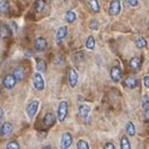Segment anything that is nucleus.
<instances>
[{
    "mask_svg": "<svg viewBox=\"0 0 149 149\" xmlns=\"http://www.w3.org/2000/svg\"><path fill=\"white\" fill-rule=\"evenodd\" d=\"M0 11H1V14L9 13V3L6 0H1V3H0Z\"/></svg>",
    "mask_w": 149,
    "mask_h": 149,
    "instance_id": "nucleus-22",
    "label": "nucleus"
},
{
    "mask_svg": "<svg viewBox=\"0 0 149 149\" xmlns=\"http://www.w3.org/2000/svg\"><path fill=\"white\" fill-rule=\"evenodd\" d=\"M72 143H73V136L70 133H64L63 135H61V148H64V149H67L69 148L70 146H72Z\"/></svg>",
    "mask_w": 149,
    "mask_h": 149,
    "instance_id": "nucleus-7",
    "label": "nucleus"
},
{
    "mask_svg": "<svg viewBox=\"0 0 149 149\" xmlns=\"http://www.w3.org/2000/svg\"><path fill=\"white\" fill-rule=\"evenodd\" d=\"M11 132H13V124H11V123L6 122V123H4L3 125H1V135L3 136L9 135Z\"/></svg>",
    "mask_w": 149,
    "mask_h": 149,
    "instance_id": "nucleus-13",
    "label": "nucleus"
},
{
    "mask_svg": "<svg viewBox=\"0 0 149 149\" xmlns=\"http://www.w3.org/2000/svg\"><path fill=\"white\" fill-rule=\"evenodd\" d=\"M68 35V28L67 26H60L59 29H58V31H56V41L58 43H60L61 40H63L65 36Z\"/></svg>",
    "mask_w": 149,
    "mask_h": 149,
    "instance_id": "nucleus-10",
    "label": "nucleus"
},
{
    "mask_svg": "<svg viewBox=\"0 0 149 149\" xmlns=\"http://www.w3.org/2000/svg\"><path fill=\"white\" fill-rule=\"evenodd\" d=\"M120 148L122 149H129L130 148V142L128 139V136H123L120 139Z\"/></svg>",
    "mask_w": 149,
    "mask_h": 149,
    "instance_id": "nucleus-24",
    "label": "nucleus"
},
{
    "mask_svg": "<svg viewBox=\"0 0 149 149\" xmlns=\"http://www.w3.org/2000/svg\"><path fill=\"white\" fill-rule=\"evenodd\" d=\"M146 119H147V120H149V108L146 109Z\"/></svg>",
    "mask_w": 149,
    "mask_h": 149,
    "instance_id": "nucleus-35",
    "label": "nucleus"
},
{
    "mask_svg": "<svg viewBox=\"0 0 149 149\" xmlns=\"http://www.w3.org/2000/svg\"><path fill=\"white\" fill-rule=\"evenodd\" d=\"M45 69H47V67H45L44 60L39 59L38 61H36V70H38V72H40V73H44V72H45Z\"/></svg>",
    "mask_w": 149,
    "mask_h": 149,
    "instance_id": "nucleus-25",
    "label": "nucleus"
},
{
    "mask_svg": "<svg viewBox=\"0 0 149 149\" xmlns=\"http://www.w3.org/2000/svg\"><path fill=\"white\" fill-rule=\"evenodd\" d=\"M122 10V3L120 0H113L109 6V14L110 15H118Z\"/></svg>",
    "mask_w": 149,
    "mask_h": 149,
    "instance_id": "nucleus-4",
    "label": "nucleus"
},
{
    "mask_svg": "<svg viewBox=\"0 0 149 149\" xmlns=\"http://www.w3.org/2000/svg\"><path fill=\"white\" fill-rule=\"evenodd\" d=\"M142 107H143L144 110L149 108V97H148V95H144V97H143V99H142Z\"/></svg>",
    "mask_w": 149,
    "mask_h": 149,
    "instance_id": "nucleus-28",
    "label": "nucleus"
},
{
    "mask_svg": "<svg viewBox=\"0 0 149 149\" xmlns=\"http://www.w3.org/2000/svg\"><path fill=\"white\" fill-rule=\"evenodd\" d=\"M68 79H69V85L72 86V88L77 86V84H78V73H77V70L74 69V68H70L69 69Z\"/></svg>",
    "mask_w": 149,
    "mask_h": 149,
    "instance_id": "nucleus-6",
    "label": "nucleus"
},
{
    "mask_svg": "<svg viewBox=\"0 0 149 149\" xmlns=\"http://www.w3.org/2000/svg\"><path fill=\"white\" fill-rule=\"evenodd\" d=\"M11 34V31H10V29L8 25H5V24H3L1 25V36L3 38H5V36H9Z\"/></svg>",
    "mask_w": 149,
    "mask_h": 149,
    "instance_id": "nucleus-26",
    "label": "nucleus"
},
{
    "mask_svg": "<svg viewBox=\"0 0 149 149\" xmlns=\"http://www.w3.org/2000/svg\"><path fill=\"white\" fill-rule=\"evenodd\" d=\"M104 148H105V149H114L115 147H114L111 143H107V144H104Z\"/></svg>",
    "mask_w": 149,
    "mask_h": 149,
    "instance_id": "nucleus-34",
    "label": "nucleus"
},
{
    "mask_svg": "<svg viewBox=\"0 0 149 149\" xmlns=\"http://www.w3.org/2000/svg\"><path fill=\"white\" fill-rule=\"evenodd\" d=\"M3 117H4V109H1V110H0V118L3 119Z\"/></svg>",
    "mask_w": 149,
    "mask_h": 149,
    "instance_id": "nucleus-36",
    "label": "nucleus"
},
{
    "mask_svg": "<svg viewBox=\"0 0 149 149\" xmlns=\"http://www.w3.org/2000/svg\"><path fill=\"white\" fill-rule=\"evenodd\" d=\"M43 123H44L45 127H52L53 124L55 123V115L53 113H47L44 119H43Z\"/></svg>",
    "mask_w": 149,
    "mask_h": 149,
    "instance_id": "nucleus-11",
    "label": "nucleus"
},
{
    "mask_svg": "<svg viewBox=\"0 0 149 149\" xmlns=\"http://www.w3.org/2000/svg\"><path fill=\"white\" fill-rule=\"evenodd\" d=\"M90 29H92V30H98L99 29V23L97 20H92V22H90Z\"/></svg>",
    "mask_w": 149,
    "mask_h": 149,
    "instance_id": "nucleus-31",
    "label": "nucleus"
},
{
    "mask_svg": "<svg viewBox=\"0 0 149 149\" xmlns=\"http://www.w3.org/2000/svg\"><path fill=\"white\" fill-rule=\"evenodd\" d=\"M45 9V1L44 0H36L35 1V10L38 13H41Z\"/></svg>",
    "mask_w": 149,
    "mask_h": 149,
    "instance_id": "nucleus-23",
    "label": "nucleus"
},
{
    "mask_svg": "<svg viewBox=\"0 0 149 149\" xmlns=\"http://www.w3.org/2000/svg\"><path fill=\"white\" fill-rule=\"evenodd\" d=\"M130 68L133 70H138L140 69V67H142V59H140L139 56H134L130 59Z\"/></svg>",
    "mask_w": 149,
    "mask_h": 149,
    "instance_id": "nucleus-12",
    "label": "nucleus"
},
{
    "mask_svg": "<svg viewBox=\"0 0 149 149\" xmlns=\"http://www.w3.org/2000/svg\"><path fill=\"white\" fill-rule=\"evenodd\" d=\"M110 78L113 81H119L122 79V69L119 67H113L110 70Z\"/></svg>",
    "mask_w": 149,
    "mask_h": 149,
    "instance_id": "nucleus-8",
    "label": "nucleus"
},
{
    "mask_svg": "<svg viewBox=\"0 0 149 149\" xmlns=\"http://www.w3.org/2000/svg\"><path fill=\"white\" fill-rule=\"evenodd\" d=\"M90 113V108H89V105H86V104H81L79 107V115H80V118L83 119H86L88 118V115Z\"/></svg>",
    "mask_w": 149,
    "mask_h": 149,
    "instance_id": "nucleus-14",
    "label": "nucleus"
},
{
    "mask_svg": "<svg viewBox=\"0 0 149 149\" xmlns=\"http://www.w3.org/2000/svg\"><path fill=\"white\" fill-rule=\"evenodd\" d=\"M16 78L14 77V74H9V75H5L3 79V85L5 86L6 89H11L14 88L15 84H16Z\"/></svg>",
    "mask_w": 149,
    "mask_h": 149,
    "instance_id": "nucleus-3",
    "label": "nucleus"
},
{
    "mask_svg": "<svg viewBox=\"0 0 149 149\" xmlns=\"http://www.w3.org/2000/svg\"><path fill=\"white\" fill-rule=\"evenodd\" d=\"M135 47L138 48V49L146 48V47H147V41H146V39H144L143 36H138V38L135 39Z\"/></svg>",
    "mask_w": 149,
    "mask_h": 149,
    "instance_id": "nucleus-18",
    "label": "nucleus"
},
{
    "mask_svg": "<svg viewBox=\"0 0 149 149\" xmlns=\"http://www.w3.org/2000/svg\"><path fill=\"white\" fill-rule=\"evenodd\" d=\"M65 20H67L68 23H74L77 20V15L74 13L73 10H69L65 13Z\"/></svg>",
    "mask_w": 149,
    "mask_h": 149,
    "instance_id": "nucleus-19",
    "label": "nucleus"
},
{
    "mask_svg": "<svg viewBox=\"0 0 149 149\" xmlns=\"http://www.w3.org/2000/svg\"><path fill=\"white\" fill-rule=\"evenodd\" d=\"M73 59H74V61H81L83 59H84V55H83V52H77L75 54L73 55Z\"/></svg>",
    "mask_w": 149,
    "mask_h": 149,
    "instance_id": "nucleus-29",
    "label": "nucleus"
},
{
    "mask_svg": "<svg viewBox=\"0 0 149 149\" xmlns=\"http://www.w3.org/2000/svg\"><path fill=\"white\" fill-rule=\"evenodd\" d=\"M34 47L38 52H44L47 49V40L44 38H38L34 41Z\"/></svg>",
    "mask_w": 149,
    "mask_h": 149,
    "instance_id": "nucleus-9",
    "label": "nucleus"
},
{
    "mask_svg": "<svg viewBox=\"0 0 149 149\" xmlns=\"http://www.w3.org/2000/svg\"><path fill=\"white\" fill-rule=\"evenodd\" d=\"M68 109H69V105H68V102H60L59 107H58V120H59L60 123H63L65 120V118H67V114H68Z\"/></svg>",
    "mask_w": 149,
    "mask_h": 149,
    "instance_id": "nucleus-1",
    "label": "nucleus"
},
{
    "mask_svg": "<svg viewBox=\"0 0 149 149\" xmlns=\"http://www.w3.org/2000/svg\"><path fill=\"white\" fill-rule=\"evenodd\" d=\"M127 3L129 4L130 6H138V4H139L138 0H127Z\"/></svg>",
    "mask_w": 149,
    "mask_h": 149,
    "instance_id": "nucleus-32",
    "label": "nucleus"
},
{
    "mask_svg": "<svg viewBox=\"0 0 149 149\" xmlns=\"http://www.w3.org/2000/svg\"><path fill=\"white\" fill-rule=\"evenodd\" d=\"M90 8H92V10L94 13H99V10H100V5H99L98 0H88Z\"/></svg>",
    "mask_w": 149,
    "mask_h": 149,
    "instance_id": "nucleus-20",
    "label": "nucleus"
},
{
    "mask_svg": "<svg viewBox=\"0 0 149 149\" xmlns=\"http://www.w3.org/2000/svg\"><path fill=\"white\" fill-rule=\"evenodd\" d=\"M143 84L146 88H149V75H146L143 78Z\"/></svg>",
    "mask_w": 149,
    "mask_h": 149,
    "instance_id": "nucleus-33",
    "label": "nucleus"
},
{
    "mask_svg": "<svg viewBox=\"0 0 149 149\" xmlns=\"http://www.w3.org/2000/svg\"><path fill=\"white\" fill-rule=\"evenodd\" d=\"M94 47H95V39L90 35V36H88V39L85 41V48L89 49V50H92V49H94Z\"/></svg>",
    "mask_w": 149,
    "mask_h": 149,
    "instance_id": "nucleus-21",
    "label": "nucleus"
},
{
    "mask_svg": "<svg viewBox=\"0 0 149 149\" xmlns=\"http://www.w3.org/2000/svg\"><path fill=\"white\" fill-rule=\"evenodd\" d=\"M38 108H39V100H33L28 104V108H26V113L30 118H33L35 115V113L38 111Z\"/></svg>",
    "mask_w": 149,
    "mask_h": 149,
    "instance_id": "nucleus-5",
    "label": "nucleus"
},
{
    "mask_svg": "<svg viewBox=\"0 0 149 149\" xmlns=\"http://www.w3.org/2000/svg\"><path fill=\"white\" fill-rule=\"evenodd\" d=\"M33 85H34V88L36 90H39V92H41V90H44V79L43 77H41L40 72L35 73L34 77H33Z\"/></svg>",
    "mask_w": 149,
    "mask_h": 149,
    "instance_id": "nucleus-2",
    "label": "nucleus"
},
{
    "mask_svg": "<svg viewBox=\"0 0 149 149\" xmlns=\"http://www.w3.org/2000/svg\"><path fill=\"white\" fill-rule=\"evenodd\" d=\"M125 85L128 86V88L133 89V88H135V86L138 85V80H136V78H135V77L130 75V77H128L127 79H125Z\"/></svg>",
    "mask_w": 149,
    "mask_h": 149,
    "instance_id": "nucleus-16",
    "label": "nucleus"
},
{
    "mask_svg": "<svg viewBox=\"0 0 149 149\" xmlns=\"http://www.w3.org/2000/svg\"><path fill=\"white\" fill-rule=\"evenodd\" d=\"M148 31H149V20H148Z\"/></svg>",
    "mask_w": 149,
    "mask_h": 149,
    "instance_id": "nucleus-37",
    "label": "nucleus"
},
{
    "mask_svg": "<svg viewBox=\"0 0 149 149\" xmlns=\"http://www.w3.org/2000/svg\"><path fill=\"white\" fill-rule=\"evenodd\" d=\"M14 77L16 78V80L18 81H22L23 79H24V77H25V70H24V68H22V67H19V68H16L15 70H14Z\"/></svg>",
    "mask_w": 149,
    "mask_h": 149,
    "instance_id": "nucleus-15",
    "label": "nucleus"
},
{
    "mask_svg": "<svg viewBox=\"0 0 149 149\" xmlns=\"http://www.w3.org/2000/svg\"><path fill=\"white\" fill-rule=\"evenodd\" d=\"M6 148H8V149H19L20 146H19V144L16 143V142H10V143L6 146Z\"/></svg>",
    "mask_w": 149,
    "mask_h": 149,
    "instance_id": "nucleus-30",
    "label": "nucleus"
},
{
    "mask_svg": "<svg viewBox=\"0 0 149 149\" xmlns=\"http://www.w3.org/2000/svg\"><path fill=\"white\" fill-rule=\"evenodd\" d=\"M125 130H127L128 135H130V136L135 135V127H134V124L132 123V122H128L125 124Z\"/></svg>",
    "mask_w": 149,
    "mask_h": 149,
    "instance_id": "nucleus-17",
    "label": "nucleus"
},
{
    "mask_svg": "<svg viewBox=\"0 0 149 149\" xmlns=\"http://www.w3.org/2000/svg\"><path fill=\"white\" fill-rule=\"evenodd\" d=\"M77 148L78 149H89V144L85 142V140H79L77 143Z\"/></svg>",
    "mask_w": 149,
    "mask_h": 149,
    "instance_id": "nucleus-27",
    "label": "nucleus"
}]
</instances>
